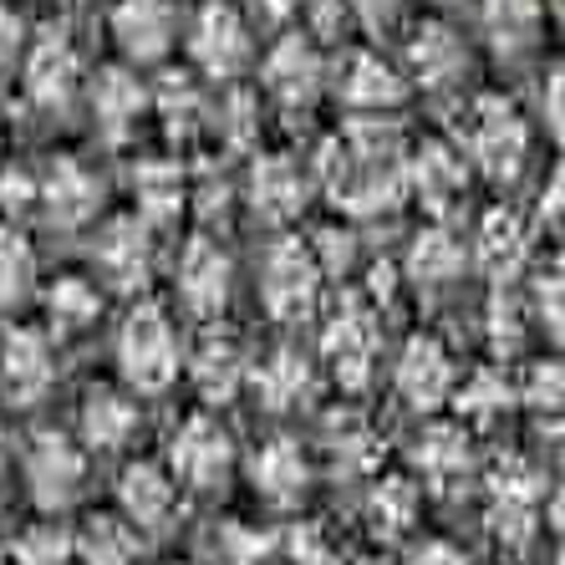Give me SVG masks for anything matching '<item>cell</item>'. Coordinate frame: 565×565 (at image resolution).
Returning a JSON list of instances; mask_svg holds the SVG:
<instances>
[{
	"instance_id": "22",
	"label": "cell",
	"mask_w": 565,
	"mask_h": 565,
	"mask_svg": "<svg viewBox=\"0 0 565 565\" xmlns=\"http://www.w3.org/2000/svg\"><path fill=\"white\" fill-rule=\"evenodd\" d=\"M250 210L260 214V220L270 224H286L296 220V214L306 210V194H311V179L301 173V163L286 153H265L255 158V169H250Z\"/></svg>"
},
{
	"instance_id": "42",
	"label": "cell",
	"mask_w": 565,
	"mask_h": 565,
	"mask_svg": "<svg viewBox=\"0 0 565 565\" xmlns=\"http://www.w3.org/2000/svg\"><path fill=\"white\" fill-rule=\"evenodd\" d=\"M306 250H311V260H316V270H321V276H347V270H352V260H356V235L331 224V230H321Z\"/></svg>"
},
{
	"instance_id": "48",
	"label": "cell",
	"mask_w": 565,
	"mask_h": 565,
	"mask_svg": "<svg viewBox=\"0 0 565 565\" xmlns=\"http://www.w3.org/2000/svg\"><path fill=\"white\" fill-rule=\"evenodd\" d=\"M535 311L551 331H561V276H545V286L535 290Z\"/></svg>"
},
{
	"instance_id": "1",
	"label": "cell",
	"mask_w": 565,
	"mask_h": 565,
	"mask_svg": "<svg viewBox=\"0 0 565 565\" xmlns=\"http://www.w3.org/2000/svg\"><path fill=\"white\" fill-rule=\"evenodd\" d=\"M184 367L179 352V331H173L169 311L153 301H138L128 321L118 327V372L132 393H163Z\"/></svg>"
},
{
	"instance_id": "23",
	"label": "cell",
	"mask_w": 565,
	"mask_h": 565,
	"mask_svg": "<svg viewBox=\"0 0 565 565\" xmlns=\"http://www.w3.org/2000/svg\"><path fill=\"white\" fill-rule=\"evenodd\" d=\"M189 382H194V393L204 397V403H230V397H239V387L250 382V356H245V347L235 342V337H204V342L194 347V356H189Z\"/></svg>"
},
{
	"instance_id": "7",
	"label": "cell",
	"mask_w": 565,
	"mask_h": 565,
	"mask_svg": "<svg viewBox=\"0 0 565 565\" xmlns=\"http://www.w3.org/2000/svg\"><path fill=\"white\" fill-rule=\"evenodd\" d=\"M540 494L545 479L540 469H530L525 459H504L489 473V525L510 551H525L540 530Z\"/></svg>"
},
{
	"instance_id": "4",
	"label": "cell",
	"mask_w": 565,
	"mask_h": 565,
	"mask_svg": "<svg viewBox=\"0 0 565 565\" xmlns=\"http://www.w3.org/2000/svg\"><path fill=\"white\" fill-rule=\"evenodd\" d=\"M321 270L301 239H276L260 260V301L276 321H306L321 301Z\"/></svg>"
},
{
	"instance_id": "34",
	"label": "cell",
	"mask_w": 565,
	"mask_h": 565,
	"mask_svg": "<svg viewBox=\"0 0 565 565\" xmlns=\"http://www.w3.org/2000/svg\"><path fill=\"white\" fill-rule=\"evenodd\" d=\"M46 316H52L56 337H77L103 316V290L82 276H62L52 286V296H46Z\"/></svg>"
},
{
	"instance_id": "47",
	"label": "cell",
	"mask_w": 565,
	"mask_h": 565,
	"mask_svg": "<svg viewBox=\"0 0 565 565\" xmlns=\"http://www.w3.org/2000/svg\"><path fill=\"white\" fill-rule=\"evenodd\" d=\"M408 565H469V555H463L459 545H448V540H428V545L413 551Z\"/></svg>"
},
{
	"instance_id": "46",
	"label": "cell",
	"mask_w": 565,
	"mask_h": 565,
	"mask_svg": "<svg viewBox=\"0 0 565 565\" xmlns=\"http://www.w3.org/2000/svg\"><path fill=\"white\" fill-rule=\"evenodd\" d=\"M26 46V21L11 11V6H0V66H11Z\"/></svg>"
},
{
	"instance_id": "3",
	"label": "cell",
	"mask_w": 565,
	"mask_h": 565,
	"mask_svg": "<svg viewBox=\"0 0 565 565\" xmlns=\"http://www.w3.org/2000/svg\"><path fill=\"white\" fill-rule=\"evenodd\" d=\"M377 352H382V331H377V311L362 301H342L331 311L327 331H321V356H327L331 377L362 393L377 372Z\"/></svg>"
},
{
	"instance_id": "38",
	"label": "cell",
	"mask_w": 565,
	"mask_h": 565,
	"mask_svg": "<svg viewBox=\"0 0 565 565\" xmlns=\"http://www.w3.org/2000/svg\"><path fill=\"white\" fill-rule=\"evenodd\" d=\"M15 565H77V545H72V530L56 525V520H41V525L21 530V540L11 545Z\"/></svg>"
},
{
	"instance_id": "12",
	"label": "cell",
	"mask_w": 565,
	"mask_h": 565,
	"mask_svg": "<svg viewBox=\"0 0 565 565\" xmlns=\"http://www.w3.org/2000/svg\"><path fill=\"white\" fill-rule=\"evenodd\" d=\"M265 93L276 97L280 107H311L316 93L327 87V62H321V52H316V41L301 36V31H290V36H280L276 46H270V56H265Z\"/></svg>"
},
{
	"instance_id": "5",
	"label": "cell",
	"mask_w": 565,
	"mask_h": 565,
	"mask_svg": "<svg viewBox=\"0 0 565 565\" xmlns=\"http://www.w3.org/2000/svg\"><path fill=\"white\" fill-rule=\"evenodd\" d=\"M530 158V128L504 97H479L469 128V158L484 179H514Z\"/></svg>"
},
{
	"instance_id": "40",
	"label": "cell",
	"mask_w": 565,
	"mask_h": 565,
	"mask_svg": "<svg viewBox=\"0 0 565 565\" xmlns=\"http://www.w3.org/2000/svg\"><path fill=\"white\" fill-rule=\"evenodd\" d=\"M214 113V132H220L230 148H250L255 132H260V103L250 93H230L224 103L210 107Z\"/></svg>"
},
{
	"instance_id": "32",
	"label": "cell",
	"mask_w": 565,
	"mask_h": 565,
	"mask_svg": "<svg viewBox=\"0 0 565 565\" xmlns=\"http://www.w3.org/2000/svg\"><path fill=\"white\" fill-rule=\"evenodd\" d=\"M72 545H77V565H138L143 555V535L122 514H93L82 535H72Z\"/></svg>"
},
{
	"instance_id": "16",
	"label": "cell",
	"mask_w": 565,
	"mask_h": 565,
	"mask_svg": "<svg viewBox=\"0 0 565 565\" xmlns=\"http://www.w3.org/2000/svg\"><path fill=\"white\" fill-rule=\"evenodd\" d=\"M107 26L128 62H163L179 41V15L169 0H118Z\"/></svg>"
},
{
	"instance_id": "50",
	"label": "cell",
	"mask_w": 565,
	"mask_h": 565,
	"mask_svg": "<svg viewBox=\"0 0 565 565\" xmlns=\"http://www.w3.org/2000/svg\"><path fill=\"white\" fill-rule=\"evenodd\" d=\"M260 11H265V15H276V21H286V15L306 11V0H260Z\"/></svg>"
},
{
	"instance_id": "17",
	"label": "cell",
	"mask_w": 565,
	"mask_h": 565,
	"mask_svg": "<svg viewBox=\"0 0 565 565\" xmlns=\"http://www.w3.org/2000/svg\"><path fill=\"white\" fill-rule=\"evenodd\" d=\"M36 204L46 210V220L62 224V230H82L93 224L103 210V179H97L87 163L77 158H56L46 179L36 184Z\"/></svg>"
},
{
	"instance_id": "20",
	"label": "cell",
	"mask_w": 565,
	"mask_h": 565,
	"mask_svg": "<svg viewBox=\"0 0 565 565\" xmlns=\"http://www.w3.org/2000/svg\"><path fill=\"white\" fill-rule=\"evenodd\" d=\"M408 66L423 93H448V87H459L469 77V46L444 21H423L408 41Z\"/></svg>"
},
{
	"instance_id": "19",
	"label": "cell",
	"mask_w": 565,
	"mask_h": 565,
	"mask_svg": "<svg viewBox=\"0 0 565 565\" xmlns=\"http://www.w3.org/2000/svg\"><path fill=\"white\" fill-rule=\"evenodd\" d=\"M118 514L138 535H158L179 514V484L169 479L163 463H128L118 484Z\"/></svg>"
},
{
	"instance_id": "27",
	"label": "cell",
	"mask_w": 565,
	"mask_h": 565,
	"mask_svg": "<svg viewBox=\"0 0 565 565\" xmlns=\"http://www.w3.org/2000/svg\"><path fill=\"white\" fill-rule=\"evenodd\" d=\"M132 199H138V224H173L189 210V179L169 158H148L132 173Z\"/></svg>"
},
{
	"instance_id": "2",
	"label": "cell",
	"mask_w": 565,
	"mask_h": 565,
	"mask_svg": "<svg viewBox=\"0 0 565 565\" xmlns=\"http://www.w3.org/2000/svg\"><path fill=\"white\" fill-rule=\"evenodd\" d=\"M169 479L179 489H194V494H214V489L230 484V473H235V438L224 428L220 418L210 413H194L173 428L169 438Z\"/></svg>"
},
{
	"instance_id": "9",
	"label": "cell",
	"mask_w": 565,
	"mask_h": 565,
	"mask_svg": "<svg viewBox=\"0 0 565 565\" xmlns=\"http://www.w3.org/2000/svg\"><path fill=\"white\" fill-rule=\"evenodd\" d=\"M0 387L15 408H36L41 397L56 387V352L52 337L36 327H15L0 337Z\"/></svg>"
},
{
	"instance_id": "33",
	"label": "cell",
	"mask_w": 565,
	"mask_h": 565,
	"mask_svg": "<svg viewBox=\"0 0 565 565\" xmlns=\"http://www.w3.org/2000/svg\"><path fill=\"white\" fill-rule=\"evenodd\" d=\"M454 408H459V418L473 423V428H494V423L510 418V408H514V382L504 377L500 367H479L463 382H454Z\"/></svg>"
},
{
	"instance_id": "43",
	"label": "cell",
	"mask_w": 565,
	"mask_h": 565,
	"mask_svg": "<svg viewBox=\"0 0 565 565\" xmlns=\"http://www.w3.org/2000/svg\"><path fill=\"white\" fill-rule=\"evenodd\" d=\"M520 337H525V306L500 290V296L489 301V342H494V352H514Z\"/></svg>"
},
{
	"instance_id": "44",
	"label": "cell",
	"mask_w": 565,
	"mask_h": 565,
	"mask_svg": "<svg viewBox=\"0 0 565 565\" xmlns=\"http://www.w3.org/2000/svg\"><path fill=\"white\" fill-rule=\"evenodd\" d=\"M347 11H352L356 26L382 31V26H393V21H397V11H403V0H347Z\"/></svg>"
},
{
	"instance_id": "36",
	"label": "cell",
	"mask_w": 565,
	"mask_h": 565,
	"mask_svg": "<svg viewBox=\"0 0 565 565\" xmlns=\"http://www.w3.org/2000/svg\"><path fill=\"white\" fill-rule=\"evenodd\" d=\"M153 107L173 132H189V128H199V122L210 118V97L199 93V82L189 77V72H169V77L158 82Z\"/></svg>"
},
{
	"instance_id": "31",
	"label": "cell",
	"mask_w": 565,
	"mask_h": 565,
	"mask_svg": "<svg viewBox=\"0 0 565 565\" xmlns=\"http://www.w3.org/2000/svg\"><path fill=\"white\" fill-rule=\"evenodd\" d=\"M479 21L500 56H525L540 41L545 11H540V0H479Z\"/></svg>"
},
{
	"instance_id": "15",
	"label": "cell",
	"mask_w": 565,
	"mask_h": 565,
	"mask_svg": "<svg viewBox=\"0 0 565 565\" xmlns=\"http://www.w3.org/2000/svg\"><path fill=\"white\" fill-rule=\"evenodd\" d=\"M173 286H179V301L189 316H214L230 306V286H235V265L230 255L214 245V239H189V250L179 255V270H173Z\"/></svg>"
},
{
	"instance_id": "41",
	"label": "cell",
	"mask_w": 565,
	"mask_h": 565,
	"mask_svg": "<svg viewBox=\"0 0 565 565\" xmlns=\"http://www.w3.org/2000/svg\"><path fill=\"white\" fill-rule=\"evenodd\" d=\"M561 393H565L561 362H535L525 372V382L514 387V403H530L535 413H561Z\"/></svg>"
},
{
	"instance_id": "11",
	"label": "cell",
	"mask_w": 565,
	"mask_h": 565,
	"mask_svg": "<svg viewBox=\"0 0 565 565\" xmlns=\"http://www.w3.org/2000/svg\"><path fill=\"white\" fill-rule=\"evenodd\" d=\"M454 382H459V372H454V356H448V347L438 337H413L393 367L397 397L418 413L444 408L448 397H454Z\"/></svg>"
},
{
	"instance_id": "35",
	"label": "cell",
	"mask_w": 565,
	"mask_h": 565,
	"mask_svg": "<svg viewBox=\"0 0 565 565\" xmlns=\"http://www.w3.org/2000/svg\"><path fill=\"white\" fill-rule=\"evenodd\" d=\"M36 290V250L26 245V235L0 230V311L26 306Z\"/></svg>"
},
{
	"instance_id": "54",
	"label": "cell",
	"mask_w": 565,
	"mask_h": 565,
	"mask_svg": "<svg viewBox=\"0 0 565 565\" xmlns=\"http://www.w3.org/2000/svg\"><path fill=\"white\" fill-rule=\"evenodd\" d=\"M0 565H6V551H0Z\"/></svg>"
},
{
	"instance_id": "37",
	"label": "cell",
	"mask_w": 565,
	"mask_h": 565,
	"mask_svg": "<svg viewBox=\"0 0 565 565\" xmlns=\"http://www.w3.org/2000/svg\"><path fill=\"white\" fill-rule=\"evenodd\" d=\"M372 530L377 535H403V530L418 520V484L413 479H382L367 500Z\"/></svg>"
},
{
	"instance_id": "45",
	"label": "cell",
	"mask_w": 565,
	"mask_h": 565,
	"mask_svg": "<svg viewBox=\"0 0 565 565\" xmlns=\"http://www.w3.org/2000/svg\"><path fill=\"white\" fill-rule=\"evenodd\" d=\"M31 204H36V179H31V173H6V179H0V210L26 214Z\"/></svg>"
},
{
	"instance_id": "18",
	"label": "cell",
	"mask_w": 565,
	"mask_h": 565,
	"mask_svg": "<svg viewBox=\"0 0 565 565\" xmlns=\"http://www.w3.org/2000/svg\"><path fill=\"white\" fill-rule=\"evenodd\" d=\"M21 82H26L31 107H41V113H66L82 87V62H77V52H72V41L41 36L26 52Z\"/></svg>"
},
{
	"instance_id": "28",
	"label": "cell",
	"mask_w": 565,
	"mask_h": 565,
	"mask_svg": "<svg viewBox=\"0 0 565 565\" xmlns=\"http://www.w3.org/2000/svg\"><path fill=\"white\" fill-rule=\"evenodd\" d=\"M418 469H423V479L434 489H454V484H463L473 473V444H469V434H463V423H438V428H428V434L418 438Z\"/></svg>"
},
{
	"instance_id": "6",
	"label": "cell",
	"mask_w": 565,
	"mask_h": 565,
	"mask_svg": "<svg viewBox=\"0 0 565 565\" xmlns=\"http://www.w3.org/2000/svg\"><path fill=\"white\" fill-rule=\"evenodd\" d=\"M250 52H255V41H250L245 15L235 6H224V0H204L199 15L189 21V56H194L199 72L214 82H230L250 66Z\"/></svg>"
},
{
	"instance_id": "53",
	"label": "cell",
	"mask_w": 565,
	"mask_h": 565,
	"mask_svg": "<svg viewBox=\"0 0 565 565\" xmlns=\"http://www.w3.org/2000/svg\"><path fill=\"white\" fill-rule=\"evenodd\" d=\"M169 565H189V561H169Z\"/></svg>"
},
{
	"instance_id": "51",
	"label": "cell",
	"mask_w": 565,
	"mask_h": 565,
	"mask_svg": "<svg viewBox=\"0 0 565 565\" xmlns=\"http://www.w3.org/2000/svg\"><path fill=\"white\" fill-rule=\"evenodd\" d=\"M6 463H11V438H6V423H0V473H6Z\"/></svg>"
},
{
	"instance_id": "29",
	"label": "cell",
	"mask_w": 565,
	"mask_h": 565,
	"mask_svg": "<svg viewBox=\"0 0 565 565\" xmlns=\"http://www.w3.org/2000/svg\"><path fill=\"white\" fill-rule=\"evenodd\" d=\"M463 260L469 255H463V239L454 230H444V224L418 230V239L408 245V280L423 290H444L463 276Z\"/></svg>"
},
{
	"instance_id": "26",
	"label": "cell",
	"mask_w": 565,
	"mask_h": 565,
	"mask_svg": "<svg viewBox=\"0 0 565 565\" xmlns=\"http://www.w3.org/2000/svg\"><path fill=\"white\" fill-rule=\"evenodd\" d=\"M87 103H93L97 132H103V138H113V143H122V138L138 128V118H143L148 93H143V82L132 77V72H122V66H107V72H97V77H93V93H87Z\"/></svg>"
},
{
	"instance_id": "13",
	"label": "cell",
	"mask_w": 565,
	"mask_h": 565,
	"mask_svg": "<svg viewBox=\"0 0 565 565\" xmlns=\"http://www.w3.org/2000/svg\"><path fill=\"white\" fill-rule=\"evenodd\" d=\"M93 270L107 290L118 296H138L148 286V270H153V239H148V224L138 220H113L97 235L93 245Z\"/></svg>"
},
{
	"instance_id": "39",
	"label": "cell",
	"mask_w": 565,
	"mask_h": 565,
	"mask_svg": "<svg viewBox=\"0 0 565 565\" xmlns=\"http://www.w3.org/2000/svg\"><path fill=\"white\" fill-rule=\"evenodd\" d=\"M331 459H337V469L347 473H367L372 463L382 459V438L372 434L362 418H347L337 434H331Z\"/></svg>"
},
{
	"instance_id": "49",
	"label": "cell",
	"mask_w": 565,
	"mask_h": 565,
	"mask_svg": "<svg viewBox=\"0 0 565 565\" xmlns=\"http://www.w3.org/2000/svg\"><path fill=\"white\" fill-rule=\"evenodd\" d=\"M545 122H551V132H561V72H551V82H545Z\"/></svg>"
},
{
	"instance_id": "8",
	"label": "cell",
	"mask_w": 565,
	"mask_h": 565,
	"mask_svg": "<svg viewBox=\"0 0 565 565\" xmlns=\"http://www.w3.org/2000/svg\"><path fill=\"white\" fill-rule=\"evenodd\" d=\"M82 484H87V454L66 434H36L26 454V489L36 510L62 514L66 504L82 500Z\"/></svg>"
},
{
	"instance_id": "10",
	"label": "cell",
	"mask_w": 565,
	"mask_h": 565,
	"mask_svg": "<svg viewBox=\"0 0 565 565\" xmlns=\"http://www.w3.org/2000/svg\"><path fill=\"white\" fill-rule=\"evenodd\" d=\"M337 97L356 118H393L397 107L408 103V82L377 52H347L342 66H337Z\"/></svg>"
},
{
	"instance_id": "21",
	"label": "cell",
	"mask_w": 565,
	"mask_h": 565,
	"mask_svg": "<svg viewBox=\"0 0 565 565\" xmlns=\"http://www.w3.org/2000/svg\"><path fill=\"white\" fill-rule=\"evenodd\" d=\"M530 250H535V235H530V224L514 210H489L484 220H479L473 260H479V270H484L489 280L510 286V280L530 265Z\"/></svg>"
},
{
	"instance_id": "25",
	"label": "cell",
	"mask_w": 565,
	"mask_h": 565,
	"mask_svg": "<svg viewBox=\"0 0 565 565\" xmlns=\"http://www.w3.org/2000/svg\"><path fill=\"white\" fill-rule=\"evenodd\" d=\"M250 387H255L265 413H296L316 397V367L301 352L280 347V352H270L260 367L250 372Z\"/></svg>"
},
{
	"instance_id": "52",
	"label": "cell",
	"mask_w": 565,
	"mask_h": 565,
	"mask_svg": "<svg viewBox=\"0 0 565 565\" xmlns=\"http://www.w3.org/2000/svg\"><path fill=\"white\" fill-rule=\"evenodd\" d=\"M356 565H377V561H356Z\"/></svg>"
},
{
	"instance_id": "24",
	"label": "cell",
	"mask_w": 565,
	"mask_h": 565,
	"mask_svg": "<svg viewBox=\"0 0 565 565\" xmlns=\"http://www.w3.org/2000/svg\"><path fill=\"white\" fill-rule=\"evenodd\" d=\"M250 479H255V489H260V500L290 510V504H301L306 489H311V459L301 454L296 438H270V444L255 454Z\"/></svg>"
},
{
	"instance_id": "30",
	"label": "cell",
	"mask_w": 565,
	"mask_h": 565,
	"mask_svg": "<svg viewBox=\"0 0 565 565\" xmlns=\"http://www.w3.org/2000/svg\"><path fill=\"white\" fill-rule=\"evenodd\" d=\"M132 434H138V408H132L122 393L97 387V393L82 403V438H87V448L118 454V448L132 444Z\"/></svg>"
},
{
	"instance_id": "14",
	"label": "cell",
	"mask_w": 565,
	"mask_h": 565,
	"mask_svg": "<svg viewBox=\"0 0 565 565\" xmlns=\"http://www.w3.org/2000/svg\"><path fill=\"white\" fill-rule=\"evenodd\" d=\"M469 189V163L463 148L454 143H423L413 153H403V194H413L423 210L448 214L454 199H463Z\"/></svg>"
}]
</instances>
